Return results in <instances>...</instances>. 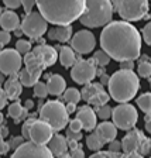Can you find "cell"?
<instances>
[{"mask_svg":"<svg viewBox=\"0 0 151 158\" xmlns=\"http://www.w3.org/2000/svg\"><path fill=\"white\" fill-rule=\"evenodd\" d=\"M100 47L117 62L126 59L134 61L141 52V34L126 20L110 21L102 30Z\"/></svg>","mask_w":151,"mask_h":158,"instance_id":"obj_1","label":"cell"},{"mask_svg":"<svg viewBox=\"0 0 151 158\" xmlns=\"http://www.w3.org/2000/svg\"><path fill=\"white\" fill-rule=\"evenodd\" d=\"M38 11L54 26L72 24L85 10L86 0H36Z\"/></svg>","mask_w":151,"mask_h":158,"instance_id":"obj_2","label":"cell"},{"mask_svg":"<svg viewBox=\"0 0 151 158\" xmlns=\"http://www.w3.org/2000/svg\"><path fill=\"white\" fill-rule=\"evenodd\" d=\"M107 89L113 100L119 103L130 102L140 89V79L133 69H120L109 78Z\"/></svg>","mask_w":151,"mask_h":158,"instance_id":"obj_3","label":"cell"},{"mask_svg":"<svg viewBox=\"0 0 151 158\" xmlns=\"http://www.w3.org/2000/svg\"><path fill=\"white\" fill-rule=\"evenodd\" d=\"M57 59H58L57 48L41 44V45H36L30 52L24 54L23 62L26 65L27 72L37 82L43 75L44 69L52 66L57 62Z\"/></svg>","mask_w":151,"mask_h":158,"instance_id":"obj_4","label":"cell"},{"mask_svg":"<svg viewBox=\"0 0 151 158\" xmlns=\"http://www.w3.org/2000/svg\"><path fill=\"white\" fill-rule=\"evenodd\" d=\"M113 11L110 0H86L85 10L78 20L85 27L98 28L112 21Z\"/></svg>","mask_w":151,"mask_h":158,"instance_id":"obj_5","label":"cell"},{"mask_svg":"<svg viewBox=\"0 0 151 158\" xmlns=\"http://www.w3.org/2000/svg\"><path fill=\"white\" fill-rule=\"evenodd\" d=\"M40 118L48 123L54 131H61L69 123V113L62 102L49 100L40 107Z\"/></svg>","mask_w":151,"mask_h":158,"instance_id":"obj_6","label":"cell"},{"mask_svg":"<svg viewBox=\"0 0 151 158\" xmlns=\"http://www.w3.org/2000/svg\"><path fill=\"white\" fill-rule=\"evenodd\" d=\"M113 10L126 21H138L148 13V0H110Z\"/></svg>","mask_w":151,"mask_h":158,"instance_id":"obj_7","label":"cell"},{"mask_svg":"<svg viewBox=\"0 0 151 158\" xmlns=\"http://www.w3.org/2000/svg\"><path fill=\"white\" fill-rule=\"evenodd\" d=\"M20 27L23 30V34H26L28 38L40 40L48 30V21L40 11H30L26 13Z\"/></svg>","mask_w":151,"mask_h":158,"instance_id":"obj_8","label":"cell"},{"mask_svg":"<svg viewBox=\"0 0 151 158\" xmlns=\"http://www.w3.org/2000/svg\"><path fill=\"white\" fill-rule=\"evenodd\" d=\"M112 118L117 128L128 131L130 128L137 124L138 113L134 106L128 105V103H120L112 110Z\"/></svg>","mask_w":151,"mask_h":158,"instance_id":"obj_9","label":"cell"},{"mask_svg":"<svg viewBox=\"0 0 151 158\" xmlns=\"http://www.w3.org/2000/svg\"><path fill=\"white\" fill-rule=\"evenodd\" d=\"M96 76V64L92 59H78L72 65L71 78L78 85H86L92 82Z\"/></svg>","mask_w":151,"mask_h":158,"instance_id":"obj_10","label":"cell"},{"mask_svg":"<svg viewBox=\"0 0 151 158\" xmlns=\"http://www.w3.org/2000/svg\"><path fill=\"white\" fill-rule=\"evenodd\" d=\"M23 65L21 54L13 48H6L0 51V71L6 76L17 75Z\"/></svg>","mask_w":151,"mask_h":158,"instance_id":"obj_11","label":"cell"},{"mask_svg":"<svg viewBox=\"0 0 151 158\" xmlns=\"http://www.w3.org/2000/svg\"><path fill=\"white\" fill-rule=\"evenodd\" d=\"M13 157H38V158H49L52 157L51 151L45 144H38L31 140L23 141L13 151Z\"/></svg>","mask_w":151,"mask_h":158,"instance_id":"obj_12","label":"cell"},{"mask_svg":"<svg viewBox=\"0 0 151 158\" xmlns=\"http://www.w3.org/2000/svg\"><path fill=\"white\" fill-rule=\"evenodd\" d=\"M96 38L89 30H81L71 38V47L78 54H89L95 49Z\"/></svg>","mask_w":151,"mask_h":158,"instance_id":"obj_13","label":"cell"},{"mask_svg":"<svg viewBox=\"0 0 151 158\" xmlns=\"http://www.w3.org/2000/svg\"><path fill=\"white\" fill-rule=\"evenodd\" d=\"M143 133L137 128H130L128 133L124 135L122 141V151L124 155L127 157H140L138 154V147H140V143L143 140Z\"/></svg>","mask_w":151,"mask_h":158,"instance_id":"obj_14","label":"cell"},{"mask_svg":"<svg viewBox=\"0 0 151 158\" xmlns=\"http://www.w3.org/2000/svg\"><path fill=\"white\" fill-rule=\"evenodd\" d=\"M52 127L41 118H38V120L36 118L31 128H30V140L34 143H38V144H47L49 141V138L52 137Z\"/></svg>","mask_w":151,"mask_h":158,"instance_id":"obj_15","label":"cell"},{"mask_svg":"<svg viewBox=\"0 0 151 158\" xmlns=\"http://www.w3.org/2000/svg\"><path fill=\"white\" fill-rule=\"evenodd\" d=\"M76 118L82 123V130L85 131H93L96 127V120H98V116L93 109H90L89 106H82L79 107L78 113H76Z\"/></svg>","mask_w":151,"mask_h":158,"instance_id":"obj_16","label":"cell"},{"mask_svg":"<svg viewBox=\"0 0 151 158\" xmlns=\"http://www.w3.org/2000/svg\"><path fill=\"white\" fill-rule=\"evenodd\" d=\"M47 147L51 151V154L55 155V157H68L69 155L66 154L68 140H66V137H64L61 134H52V137L47 143Z\"/></svg>","mask_w":151,"mask_h":158,"instance_id":"obj_17","label":"cell"},{"mask_svg":"<svg viewBox=\"0 0 151 158\" xmlns=\"http://www.w3.org/2000/svg\"><path fill=\"white\" fill-rule=\"evenodd\" d=\"M48 38L58 43H66L72 38V26L71 24H59L48 31Z\"/></svg>","mask_w":151,"mask_h":158,"instance_id":"obj_18","label":"cell"},{"mask_svg":"<svg viewBox=\"0 0 151 158\" xmlns=\"http://www.w3.org/2000/svg\"><path fill=\"white\" fill-rule=\"evenodd\" d=\"M3 89L9 100H17L20 98V95H21V92H23V85H21L17 75H10V78L4 81Z\"/></svg>","mask_w":151,"mask_h":158,"instance_id":"obj_19","label":"cell"},{"mask_svg":"<svg viewBox=\"0 0 151 158\" xmlns=\"http://www.w3.org/2000/svg\"><path fill=\"white\" fill-rule=\"evenodd\" d=\"M21 21L20 17L16 11H13L11 9L4 10L3 13L0 14V27L7 31H14L16 28H19Z\"/></svg>","mask_w":151,"mask_h":158,"instance_id":"obj_20","label":"cell"},{"mask_svg":"<svg viewBox=\"0 0 151 158\" xmlns=\"http://www.w3.org/2000/svg\"><path fill=\"white\" fill-rule=\"evenodd\" d=\"M95 131L98 133L100 140H102L105 144H107V143H110L112 140L116 138V135H117V127L115 126V123L103 122V123H100V124H96Z\"/></svg>","mask_w":151,"mask_h":158,"instance_id":"obj_21","label":"cell"},{"mask_svg":"<svg viewBox=\"0 0 151 158\" xmlns=\"http://www.w3.org/2000/svg\"><path fill=\"white\" fill-rule=\"evenodd\" d=\"M47 89H48V95L52 96H61L64 93V90L66 89L65 79L61 75L55 73V75L48 76V82H47Z\"/></svg>","mask_w":151,"mask_h":158,"instance_id":"obj_22","label":"cell"},{"mask_svg":"<svg viewBox=\"0 0 151 158\" xmlns=\"http://www.w3.org/2000/svg\"><path fill=\"white\" fill-rule=\"evenodd\" d=\"M58 49V59L61 65L69 68L76 62V54L72 47H57Z\"/></svg>","mask_w":151,"mask_h":158,"instance_id":"obj_23","label":"cell"},{"mask_svg":"<svg viewBox=\"0 0 151 158\" xmlns=\"http://www.w3.org/2000/svg\"><path fill=\"white\" fill-rule=\"evenodd\" d=\"M102 90H105L102 83H92V82H89V83H86V85L83 86V89L81 90V98H82L85 102H89V100H90V99H92L96 93L102 92Z\"/></svg>","mask_w":151,"mask_h":158,"instance_id":"obj_24","label":"cell"},{"mask_svg":"<svg viewBox=\"0 0 151 158\" xmlns=\"http://www.w3.org/2000/svg\"><path fill=\"white\" fill-rule=\"evenodd\" d=\"M7 112H9V116L11 118H14V122H20V120H23V118H26L27 113H28V110H27L24 106L20 105V102H13L11 105L9 106V109H7Z\"/></svg>","mask_w":151,"mask_h":158,"instance_id":"obj_25","label":"cell"},{"mask_svg":"<svg viewBox=\"0 0 151 158\" xmlns=\"http://www.w3.org/2000/svg\"><path fill=\"white\" fill-rule=\"evenodd\" d=\"M86 145H88L89 150H92V151H99V150H102L105 143L100 140V137L98 135V133L93 131L86 137Z\"/></svg>","mask_w":151,"mask_h":158,"instance_id":"obj_26","label":"cell"},{"mask_svg":"<svg viewBox=\"0 0 151 158\" xmlns=\"http://www.w3.org/2000/svg\"><path fill=\"white\" fill-rule=\"evenodd\" d=\"M137 105L144 113L151 114V93H143L137 98Z\"/></svg>","mask_w":151,"mask_h":158,"instance_id":"obj_27","label":"cell"},{"mask_svg":"<svg viewBox=\"0 0 151 158\" xmlns=\"http://www.w3.org/2000/svg\"><path fill=\"white\" fill-rule=\"evenodd\" d=\"M64 100H65L66 103H78L79 100H81V92H79L76 88H68L64 90Z\"/></svg>","mask_w":151,"mask_h":158,"instance_id":"obj_28","label":"cell"},{"mask_svg":"<svg viewBox=\"0 0 151 158\" xmlns=\"http://www.w3.org/2000/svg\"><path fill=\"white\" fill-rule=\"evenodd\" d=\"M109 99H110V95H109L107 92H105V90H102V92L96 93L88 103L89 105H92V106H95V107H98V106H102V105H105V103H107Z\"/></svg>","mask_w":151,"mask_h":158,"instance_id":"obj_29","label":"cell"},{"mask_svg":"<svg viewBox=\"0 0 151 158\" xmlns=\"http://www.w3.org/2000/svg\"><path fill=\"white\" fill-rule=\"evenodd\" d=\"M93 61H95L96 65L99 66H106L109 62H110V56L106 51L100 49V51H96L95 55H93Z\"/></svg>","mask_w":151,"mask_h":158,"instance_id":"obj_30","label":"cell"},{"mask_svg":"<svg viewBox=\"0 0 151 158\" xmlns=\"http://www.w3.org/2000/svg\"><path fill=\"white\" fill-rule=\"evenodd\" d=\"M19 79H20V82H21V85L26 86V88H31V86H34V83H36V81L33 79V76L27 72L26 68H24V69H20Z\"/></svg>","mask_w":151,"mask_h":158,"instance_id":"obj_31","label":"cell"},{"mask_svg":"<svg viewBox=\"0 0 151 158\" xmlns=\"http://www.w3.org/2000/svg\"><path fill=\"white\" fill-rule=\"evenodd\" d=\"M33 89H34V96H36V98L44 99V98H47V96H48V89H47V83L37 81V82L34 83Z\"/></svg>","mask_w":151,"mask_h":158,"instance_id":"obj_32","label":"cell"},{"mask_svg":"<svg viewBox=\"0 0 151 158\" xmlns=\"http://www.w3.org/2000/svg\"><path fill=\"white\" fill-rule=\"evenodd\" d=\"M137 72H138V76H141V78H150L151 76V62H148L147 59H143L137 66Z\"/></svg>","mask_w":151,"mask_h":158,"instance_id":"obj_33","label":"cell"},{"mask_svg":"<svg viewBox=\"0 0 151 158\" xmlns=\"http://www.w3.org/2000/svg\"><path fill=\"white\" fill-rule=\"evenodd\" d=\"M95 112H96V116H98V117H100L102 120H107L109 117H112V107H110L107 103L95 107Z\"/></svg>","mask_w":151,"mask_h":158,"instance_id":"obj_34","label":"cell"},{"mask_svg":"<svg viewBox=\"0 0 151 158\" xmlns=\"http://www.w3.org/2000/svg\"><path fill=\"white\" fill-rule=\"evenodd\" d=\"M16 49L21 55H24V54L30 52V51L33 49V45H31V43L27 41V40H19L16 43Z\"/></svg>","mask_w":151,"mask_h":158,"instance_id":"obj_35","label":"cell"},{"mask_svg":"<svg viewBox=\"0 0 151 158\" xmlns=\"http://www.w3.org/2000/svg\"><path fill=\"white\" fill-rule=\"evenodd\" d=\"M34 120H36V117H28L24 120L23 127H21V135H23L24 140H30V128L33 126Z\"/></svg>","mask_w":151,"mask_h":158,"instance_id":"obj_36","label":"cell"},{"mask_svg":"<svg viewBox=\"0 0 151 158\" xmlns=\"http://www.w3.org/2000/svg\"><path fill=\"white\" fill-rule=\"evenodd\" d=\"M150 144H151L150 138L143 137L141 143H140V147H138V154H140V157H141V155H148L150 154Z\"/></svg>","mask_w":151,"mask_h":158,"instance_id":"obj_37","label":"cell"},{"mask_svg":"<svg viewBox=\"0 0 151 158\" xmlns=\"http://www.w3.org/2000/svg\"><path fill=\"white\" fill-rule=\"evenodd\" d=\"M141 35H143V40L145 41V44H148V45L151 47V21L143 27Z\"/></svg>","mask_w":151,"mask_h":158,"instance_id":"obj_38","label":"cell"},{"mask_svg":"<svg viewBox=\"0 0 151 158\" xmlns=\"http://www.w3.org/2000/svg\"><path fill=\"white\" fill-rule=\"evenodd\" d=\"M98 157H122V152H115V151H102V150H99V151H95V154L92 155V158H98Z\"/></svg>","mask_w":151,"mask_h":158,"instance_id":"obj_39","label":"cell"},{"mask_svg":"<svg viewBox=\"0 0 151 158\" xmlns=\"http://www.w3.org/2000/svg\"><path fill=\"white\" fill-rule=\"evenodd\" d=\"M10 40H11V34H10V31H7V30H2V31H0V48H3L4 45H7V44L10 43Z\"/></svg>","mask_w":151,"mask_h":158,"instance_id":"obj_40","label":"cell"},{"mask_svg":"<svg viewBox=\"0 0 151 158\" xmlns=\"http://www.w3.org/2000/svg\"><path fill=\"white\" fill-rule=\"evenodd\" d=\"M66 140H76V141H79V140H82V134H81V131H73V130L68 128L66 130Z\"/></svg>","mask_w":151,"mask_h":158,"instance_id":"obj_41","label":"cell"},{"mask_svg":"<svg viewBox=\"0 0 151 158\" xmlns=\"http://www.w3.org/2000/svg\"><path fill=\"white\" fill-rule=\"evenodd\" d=\"M109 144V150H110V151H115V152H120L122 151V141H119V140H112V141L110 143H107Z\"/></svg>","mask_w":151,"mask_h":158,"instance_id":"obj_42","label":"cell"},{"mask_svg":"<svg viewBox=\"0 0 151 158\" xmlns=\"http://www.w3.org/2000/svg\"><path fill=\"white\" fill-rule=\"evenodd\" d=\"M4 3V6L7 9H11V10H16L21 6V0H2Z\"/></svg>","mask_w":151,"mask_h":158,"instance_id":"obj_43","label":"cell"},{"mask_svg":"<svg viewBox=\"0 0 151 158\" xmlns=\"http://www.w3.org/2000/svg\"><path fill=\"white\" fill-rule=\"evenodd\" d=\"M21 6L26 13H30V11H33L34 6H36V0H21Z\"/></svg>","mask_w":151,"mask_h":158,"instance_id":"obj_44","label":"cell"},{"mask_svg":"<svg viewBox=\"0 0 151 158\" xmlns=\"http://www.w3.org/2000/svg\"><path fill=\"white\" fill-rule=\"evenodd\" d=\"M24 141V138H23V135L21 137H13L11 140L9 141V147H10V150H16L17 147H19L21 143Z\"/></svg>","mask_w":151,"mask_h":158,"instance_id":"obj_45","label":"cell"},{"mask_svg":"<svg viewBox=\"0 0 151 158\" xmlns=\"http://www.w3.org/2000/svg\"><path fill=\"white\" fill-rule=\"evenodd\" d=\"M9 150H10L9 143L4 141V137H3L2 134H0V155L7 154V152H9Z\"/></svg>","mask_w":151,"mask_h":158,"instance_id":"obj_46","label":"cell"},{"mask_svg":"<svg viewBox=\"0 0 151 158\" xmlns=\"http://www.w3.org/2000/svg\"><path fill=\"white\" fill-rule=\"evenodd\" d=\"M68 124H69V128H71V130H73V131H81V130H82V123L79 122L78 118L71 120Z\"/></svg>","mask_w":151,"mask_h":158,"instance_id":"obj_47","label":"cell"},{"mask_svg":"<svg viewBox=\"0 0 151 158\" xmlns=\"http://www.w3.org/2000/svg\"><path fill=\"white\" fill-rule=\"evenodd\" d=\"M7 100H9V99H7L6 92H4V89L0 86V110L7 106Z\"/></svg>","mask_w":151,"mask_h":158,"instance_id":"obj_48","label":"cell"},{"mask_svg":"<svg viewBox=\"0 0 151 158\" xmlns=\"http://www.w3.org/2000/svg\"><path fill=\"white\" fill-rule=\"evenodd\" d=\"M69 155L73 158H82V157H85V152H83V150L81 147H76L73 150H71V154Z\"/></svg>","mask_w":151,"mask_h":158,"instance_id":"obj_49","label":"cell"},{"mask_svg":"<svg viewBox=\"0 0 151 158\" xmlns=\"http://www.w3.org/2000/svg\"><path fill=\"white\" fill-rule=\"evenodd\" d=\"M120 68L122 69H133L134 68V61L133 59H126L120 62Z\"/></svg>","mask_w":151,"mask_h":158,"instance_id":"obj_50","label":"cell"},{"mask_svg":"<svg viewBox=\"0 0 151 158\" xmlns=\"http://www.w3.org/2000/svg\"><path fill=\"white\" fill-rule=\"evenodd\" d=\"M65 107H66V112H68L69 114L76 112V103H71V102H69V103H66Z\"/></svg>","mask_w":151,"mask_h":158,"instance_id":"obj_51","label":"cell"},{"mask_svg":"<svg viewBox=\"0 0 151 158\" xmlns=\"http://www.w3.org/2000/svg\"><path fill=\"white\" fill-rule=\"evenodd\" d=\"M24 107H26L27 110H31V109L34 107V102L31 100V99H27L26 103H24Z\"/></svg>","mask_w":151,"mask_h":158,"instance_id":"obj_52","label":"cell"},{"mask_svg":"<svg viewBox=\"0 0 151 158\" xmlns=\"http://www.w3.org/2000/svg\"><path fill=\"white\" fill-rule=\"evenodd\" d=\"M109 78H110V76H109V75H106V73H103V75H100V83H102V85H107V82H109Z\"/></svg>","mask_w":151,"mask_h":158,"instance_id":"obj_53","label":"cell"},{"mask_svg":"<svg viewBox=\"0 0 151 158\" xmlns=\"http://www.w3.org/2000/svg\"><path fill=\"white\" fill-rule=\"evenodd\" d=\"M145 130H147L148 134H151V117L148 120H145Z\"/></svg>","mask_w":151,"mask_h":158,"instance_id":"obj_54","label":"cell"},{"mask_svg":"<svg viewBox=\"0 0 151 158\" xmlns=\"http://www.w3.org/2000/svg\"><path fill=\"white\" fill-rule=\"evenodd\" d=\"M0 134L3 135V137H6V135L9 134V128H7L6 126H4V127H2V128H0Z\"/></svg>","mask_w":151,"mask_h":158,"instance_id":"obj_55","label":"cell"},{"mask_svg":"<svg viewBox=\"0 0 151 158\" xmlns=\"http://www.w3.org/2000/svg\"><path fill=\"white\" fill-rule=\"evenodd\" d=\"M4 81H6V75H4V73L0 71V85H3Z\"/></svg>","mask_w":151,"mask_h":158,"instance_id":"obj_56","label":"cell"},{"mask_svg":"<svg viewBox=\"0 0 151 158\" xmlns=\"http://www.w3.org/2000/svg\"><path fill=\"white\" fill-rule=\"evenodd\" d=\"M3 122H4V116H3V113L0 112V126L3 124Z\"/></svg>","mask_w":151,"mask_h":158,"instance_id":"obj_57","label":"cell"},{"mask_svg":"<svg viewBox=\"0 0 151 158\" xmlns=\"http://www.w3.org/2000/svg\"><path fill=\"white\" fill-rule=\"evenodd\" d=\"M3 13V9H2V6H0V14Z\"/></svg>","mask_w":151,"mask_h":158,"instance_id":"obj_58","label":"cell"},{"mask_svg":"<svg viewBox=\"0 0 151 158\" xmlns=\"http://www.w3.org/2000/svg\"><path fill=\"white\" fill-rule=\"evenodd\" d=\"M150 154H151V144H150Z\"/></svg>","mask_w":151,"mask_h":158,"instance_id":"obj_59","label":"cell"},{"mask_svg":"<svg viewBox=\"0 0 151 158\" xmlns=\"http://www.w3.org/2000/svg\"><path fill=\"white\" fill-rule=\"evenodd\" d=\"M150 88H151V79H150Z\"/></svg>","mask_w":151,"mask_h":158,"instance_id":"obj_60","label":"cell"}]
</instances>
